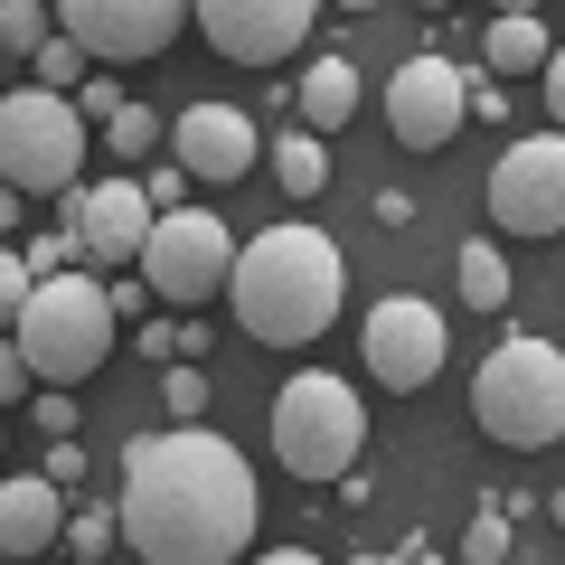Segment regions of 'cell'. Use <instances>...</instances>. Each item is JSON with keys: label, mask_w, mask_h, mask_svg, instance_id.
<instances>
[{"label": "cell", "mask_w": 565, "mask_h": 565, "mask_svg": "<svg viewBox=\"0 0 565 565\" xmlns=\"http://www.w3.org/2000/svg\"><path fill=\"white\" fill-rule=\"evenodd\" d=\"M0 170H10V199H76L85 170V114L47 85L0 95Z\"/></svg>", "instance_id": "obj_6"}, {"label": "cell", "mask_w": 565, "mask_h": 565, "mask_svg": "<svg viewBox=\"0 0 565 565\" xmlns=\"http://www.w3.org/2000/svg\"><path fill=\"white\" fill-rule=\"evenodd\" d=\"M471 415L490 444L509 452H546L565 434V349L556 340H500L471 377Z\"/></svg>", "instance_id": "obj_4"}, {"label": "cell", "mask_w": 565, "mask_h": 565, "mask_svg": "<svg viewBox=\"0 0 565 565\" xmlns=\"http://www.w3.org/2000/svg\"><path fill=\"white\" fill-rule=\"evenodd\" d=\"M546 519H556V527H565V490H556V500H546Z\"/></svg>", "instance_id": "obj_32"}, {"label": "cell", "mask_w": 565, "mask_h": 565, "mask_svg": "<svg viewBox=\"0 0 565 565\" xmlns=\"http://www.w3.org/2000/svg\"><path fill=\"white\" fill-rule=\"evenodd\" d=\"M161 405H170V424H207V377H199V359L161 367Z\"/></svg>", "instance_id": "obj_23"}, {"label": "cell", "mask_w": 565, "mask_h": 565, "mask_svg": "<svg viewBox=\"0 0 565 565\" xmlns=\"http://www.w3.org/2000/svg\"><path fill=\"white\" fill-rule=\"evenodd\" d=\"M170 161H180L189 180L226 189V180H245V170L264 161V141H255V122H245L236 104H189V114L170 122Z\"/></svg>", "instance_id": "obj_14"}, {"label": "cell", "mask_w": 565, "mask_h": 565, "mask_svg": "<svg viewBox=\"0 0 565 565\" xmlns=\"http://www.w3.org/2000/svg\"><path fill=\"white\" fill-rule=\"evenodd\" d=\"M255 565H321L311 546H274V556H255Z\"/></svg>", "instance_id": "obj_30"}, {"label": "cell", "mask_w": 565, "mask_h": 565, "mask_svg": "<svg viewBox=\"0 0 565 565\" xmlns=\"http://www.w3.org/2000/svg\"><path fill=\"white\" fill-rule=\"evenodd\" d=\"M29 85H47V95H66V85H76V95H85V47L57 29V39L39 47V66H29Z\"/></svg>", "instance_id": "obj_21"}, {"label": "cell", "mask_w": 565, "mask_h": 565, "mask_svg": "<svg viewBox=\"0 0 565 565\" xmlns=\"http://www.w3.org/2000/svg\"><path fill=\"white\" fill-rule=\"evenodd\" d=\"M462 122H471V76L452 57H405L396 76H386V132H396L405 151H444Z\"/></svg>", "instance_id": "obj_10"}, {"label": "cell", "mask_w": 565, "mask_h": 565, "mask_svg": "<svg viewBox=\"0 0 565 565\" xmlns=\"http://www.w3.org/2000/svg\"><path fill=\"white\" fill-rule=\"evenodd\" d=\"M349 565H386V556H377V546H359V556H349Z\"/></svg>", "instance_id": "obj_31"}, {"label": "cell", "mask_w": 565, "mask_h": 565, "mask_svg": "<svg viewBox=\"0 0 565 565\" xmlns=\"http://www.w3.org/2000/svg\"><path fill=\"white\" fill-rule=\"evenodd\" d=\"M114 330H122V311H114V292H104L95 274H57V282H39V302L20 311V330H10V349L29 359V377L39 386H85L104 359H114Z\"/></svg>", "instance_id": "obj_3"}, {"label": "cell", "mask_w": 565, "mask_h": 565, "mask_svg": "<svg viewBox=\"0 0 565 565\" xmlns=\"http://www.w3.org/2000/svg\"><path fill=\"white\" fill-rule=\"evenodd\" d=\"M151 141H161V114H151V104H122L114 132H104V151H114V161H151Z\"/></svg>", "instance_id": "obj_22"}, {"label": "cell", "mask_w": 565, "mask_h": 565, "mask_svg": "<svg viewBox=\"0 0 565 565\" xmlns=\"http://www.w3.org/2000/svg\"><path fill=\"white\" fill-rule=\"evenodd\" d=\"M76 471H85V452H76V444H47V481L76 490Z\"/></svg>", "instance_id": "obj_28"}, {"label": "cell", "mask_w": 565, "mask_h": 565, "mask_svg": "<svg viewBox=\"0 0 565 565\" xmlns=\"http://www.w3.org/2000/svg\"><path fill=\"white\" fill-rule=\"evenodd\" d=\"M340 292H349V264L311 217H282V226H264V236H245V264H236L245 340H264V349L321 340V330L340 321Z\"/></svg>", "instance_id": "obj_2"}, {"label": "cell", "mask_w": 565, "mask_h": 565, "mask_svg": "<svg viewBox=\"0 0 565 565\" xmlns=\"http://www.w3.org/2000/svg\"><path fill=\"white\" fill-rule=\"evenodd\" d=\"M29 424H39L47 444H76V386L66 396H29Z\"/></svg>", "instance_id": "obj_26"}, {"label": "cell", "mask_w": 565, "mask_h": 565, "mask_svg": "<svg viewBox=\"0 0 565 565\" xmlns=\"http://www.w3.org/2000/svg\"><path fill=\"white\" fill-rule=\"evenodd\" d=\"M122 104H132V95H122V85H104V76H95V85H85V95H76V114H85V122H104V132H114V114H122Z\"/></svg>", "instance_id": "obj_27"}, {"label": "cell", "mask_w": 565, "mask_h": 565, "mask_svg": "<svg viewBox=\"0 0 565 565\" xmlns=\"http://www.w3.org/2000/svg\"><path fill=\"white\" fill-rule=\"evenodd\" d=\"M199 20V10H180V0H66L57 10V29L85 47V57H161L180 29Z\"/></svg>", "instance_id": "obj_11"}, {"label": "cell", "mask_w": 565, "mask_h": 565, "mask_svg": "<svg viewBox=\"0 0 565 565\" xmlns=\"http://www.w3.org/2000/svg\"><path fill=\"white\" fill-rule=\"evenodd\" d=\"M500 556H509V500H481V519L462 537V565H500Z\"/></svg>", "instance_id": "obj_24"}, {"label": "cell", "mask_w": 565, "mask_h": 565, "mask_svg": "<svg viewBox=\"0 0 565 565\" xmlns=\"http://www.w3.org/2000/svg\"><path fill=\"white\" fill-rule=\"evenodd\" d=\"M274 180L292 189V199H321V189H330V151H321V132H302V122H292V132H274Z\"/></svg>", "instance_id": "obj_18"}, {"label": "cell", "mask_w": 565, "mask_h": 565, "mask_svg": "<svg viewBox=\"0 0 565 565\" xmlns=\"http://www.w3.org/2000/svg\"><path fill=\"white\" fill-rule=\"evenodd\" d=\"M151 226H161V207L141 199V180H95L66 199V236L85 245V264H141Z\"/></svg>", "instance_id": "obj_13"}, {"label": "cell", "mask_w": 565, "mask_h": 565, "mask_svg": "<svg viewBox=\"0 0 565 565\" xmlns=\"http://www.w3.org/2000/svg\"><path fill=\"white\" fill-rule=\"evenodd\" d=\"M47 20H57V10H39V0H0V47H10V57H29V66H39V47L57 39V29H47Z\"/></svg>", "instance_id": "obj_20"}, {"label": "cell", "mask_w": 565, "mask_h": 565, "mask_svg": "<svg viewBox=\"0 0 565 565\" xmlns=\"http://www.w3.org/2000/svg\"><path fill=\"white\" fill-rule=\"evenodd\" d=\"M367 444V405L349 377H330V367H302V377L274 396V462L292 471V481H340L349 462H359Z\"/></svg>", "instance_id": "obj_5"}, {"label": "cell", "mask_w": 565, "mask_h": 565, "mask_svg": "<svg viewBox=\"0 0 565 565\" xmlns=\"http://www.w3.org/2000/svg\"><path fill=\"white\" fill-rule=\"evenodd\" d=\"M444 349H452V330H444V311L424 302V292H386L359 321V359H367L377 386H434L444 377Z\"/></svg>", "instance_id": "obj_8"}, {"label": "cell", "mask_w": 565, "mask_h": 565, "mask_svg": "<svg viewBox=\"0 0 565 565\" xmlns=\"http://www.w3.org/2000/svg\"><path fill=\"white\" fill-rule=\"evenodd\" d=\"M236 264H245V245L226 236L217 207H180V217L151 226L141 282H151L161 302H207V292H236Z\"/></svg>", "instance_id": "obj_7"}, {"label": "cell", "mask_w": 565, "mask_h": 565, "mask_svg": "<svg viewBox=\"0 0 565 565\" xmlns=\"http://www.w3.org/2000/svg\"><path fill=\"white\" fill-rule=\"evenodd\" d=\"M452 274H462V302H471V311H500V302H509V255H500L490 236H471L462 255H452Z\"/></svg>", "instance_id": "obj_19"}, {"label": "cell", "mask_w": 565, "mask_h": 565, "mask_svg": "<svg viewBox=\"0 0 565 565\" xmlns=\"http://www.w3.org/2000/svg\"><path fill=\"white\" fill-rule=\"evenodd\" d=\"M114 537H122V509H76V519H66V546H76V565H95Z\"/></svg>", "instance_id": "obj_25"}, {"label": "cell", "mask_w": 565, "mask_h": 565, "mask_svg": "<svg viewBox=\"0 0 565 565\" xmlns=\"http://www.w3.org/2000/svg\"><path fill=\"white\" fill-rule=\"evenodd\" d=\"M481 57H490V76H546L556 66V39H546V20L519 0V10H500L481 29Z\"/></svg>", "instance_id": "obj_17"}, {"label": "cell", "mask_w": 565, "mask_h": 565, "mask_svg": "<svg viewBox=\"0 0 565 565\" xmlns=\"http://www.w3.org/2000/svg\"><path fill=\"white\" fill-rule=\"evenodd\" d=\"M311 29H321L311 0H207L199 10V39L217 47V57H236V66H282Z\"/></svg>", "instance_id": "obj_12"}, {"label": "cell", "mask_w": 565, "mask_h": 565, "mask_svg": "<svg viewBox=\"0 0 565 565\" xmlns=\"http://www.w3.org/2000/svg\"><path fill=\"white\" fill-rule=\"evenodd\" d=\"M349 114H359V66L349 57H311L302 85H292V122H302V132H340Z\"/></svg>", "instance_id": "obj_16"}, {"label": "cell", "mask_w": 565, "mask_h": 565, "mask_svg": "<svg viewBox=\"0 0 565 565\" xmlns=\"http://www.w3.org/2000/svg\"><path fill=\"white\" fill-rule=\"evenodd\" d=\"M122 546L141 565H236L255 546V471L226 434L207 424H170V434H132L122 444Z\"/></svg>", "instance_id": "obj_1"}, {"label": "cell", "mask_w": 565, "mask_h": 565, "mask_svg": "<svg viewBox=\"0 0 565 565\" xmlns=\"http://www.w3.org/2000/svg\"><path fill=\"white\" fill-rule=\"evenodd\" d=\"M490 226L500 236H565V132H527L490 170Z\"/></svg>", "instance_id": "obj_9"}, {"label": "cell", "mask_w": 565, "mask_h": 565, "mask_svg": "<svg viewBox=\"0 0 565 565\" xmlns=\"http://www.w3.org/2000/svg\"><path fill=\"white\" fill-rule=\"evenodd\" d=\"M546 114H556V132H565V47H556V66H546Z\"/></svg>", "instance_id": "obj_29"}, {"label": "cell", "mask_w": 565, "mask_h": 565, "mask_svg": "<svg viewBox=\"0 0 565 565\" xmlns=\"http://www.w3.org/2000/svg\"><path fill=\"white\" fill-rule=\"evenodd\" d=\"M66 490L47 471H20V481H0V556H47L66 537Z\"/></svg>", "instance_id": "obj_15"}]
</instances>
